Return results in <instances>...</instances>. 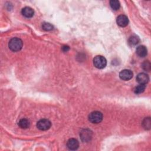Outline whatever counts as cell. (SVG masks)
Masks as SVG:
<instances>
[{"label":"cell","instance_id":"obj_1","mask_svg":"<svg viewBox=\"0 0 151 151\" xmlns=\"http://www.w3.org/2000/svg\"><path fill=\"white\" fill-rule=\"evenodd\" d=\"M23 45L22 41L19 38H12L10 40L8 43V47L9 49L14 52L18 51L21 50Z\"/></svg>","mask_w":151,"mask_h":151},{"label":"cell","instance_id":"obj_2","mask_svg":"<svg viewBox=\"0 0 151 151\" xmlns=\"http://www.w3.org/2000/svg\"><path fill=\"white\" fill-rule=\"evenodd\" d=\"M94 65L99 69L104 68L107 64L106 59L102 55H97L93 59Z\"/></svg>","mask_w":151,"mask_h":151},{"label":"cell","instance_id":"obj_3","mask_svg":"<svg viewBox=\"0 0 151 151\" xmlns=\"http://www.w3.org/2000/svg\"><path fill=\"white\" fill-rule=\"evenodd\" d=\"M88 120L93 123H99L103 120V114L99 111H92L88 116Z\"/></svg>","mask_w":151,"mask_h":151},{"label":"cell","instance_id":"obj_4","mask_svg":"<svg viewBox=\"0 0 151 151\" xmlns=\"http://www.w3.org/2000/svg\"><path fill=\"white\" fill-rule=\"evenodd\" d=\"M51 123L48 119H41L37 123V127L41 130H47L51 127Z\"/></svg>","mask_w":151,"mask_h":151},{"label":"cell","instance_id":"obj_5","mask_svg":"<svg viewBox=\"0 0 151 151\" xmlns=\"http://www.w3.org/2000/svg\"><path fill=\"white\" fill-rule=\"evenodd\" d=\"M133 73L130 70H123L119 73L120 78L124 81H127L130 80L133 77Z\"/></svg>","mask_w":151,"mask_h":151},{"label":"cell","instance_id":"obj_6","mask_svg":"<svg viewBox=\"0 0 151 151\" xmlns=\"http://www.w3.org/2000/svg\"><path fill=\"white\" fill-rule=\"evenodd\" d=\"M80 136L84 142H87L90 141L92 137V132L88 129H83L80 132Z\"/></svg>","mask_w":151,"mask_h":151},{"label":"cell","instance_id":"obj_7","mask_svg":"<svg viewBox=\"0 0 151 151\" xmlns=\"http://www.w3.org/2000/svg\"><path fill=\"white\" fill-rule=\"evenodd\" d=\"M116 22L120 27H124L127 25L129 23V19L127 16L124 15H120L117 17L116 19Z\"/></svg>","mask_w":151,"mask_h":151},{"label":"cell","instance_id":"obj_8","mask_svg":"<svg viewBox=\"0 0 151 151\" xmlns=\"http://www.w3.org/2000/svg\"><path fill=\"white\" fill-rule=\"evenodd\" d=\"M136 80L139 84H146L148 83L149 80V77L147 74L144 73H140L137 75Z\"/></svg>","mask_w":151,"mask_h":151},{"label":"cell","instance_id":"obj_9","mask_svg":"<svg viewBox=\"0 0 151 151\" xmlns=\"http://www.w3.org/2000/svg\"><path fill=\"white\" fill-rule=\"evenodd\" d=\"M67 146L70 150H75L78 149L79 146V143L77 139L71 138L68 140L67 142Z\"/></svg>","mask_w":151,"mask_h":151},{"label":"cell","instance_id":"obj_10","mask_svg":"<svg viewBox=\"0 0 151 151\" xmlns=\"http://www.w3.org/2000/svg\"><path fill=\"white\" fill-rule=\"evenodd\" d=\"M21 13L26 18H31L34 15V11L31 8L26 6L22 8L21 11Z\"/></svg>","mask_w":151,"mask_h":151},{"label":"cell","instance_id":"obj_11","mask_svg":"<svg viewBox=\"0 0 151 151\" xmlns=\"http://www.w3.org/2000/svg\"><path fill=\"white\" fill-rule=\"evenodd\" d=\"M136 54L138 56L140 57H145L147 54V50L145 46L144 45H139L136 48Z\"/></svg>","mask_w":151,"mask_h":151},{"label":"cell","instance_id":"obj_12","mask_svg":"<svg viewBox=\"0 0 151 151\" xmlns=\"http://www.w3.org/2000/svg\"><path fill=\"white\" fill-rule=\"evenodd\" d=\"M139 41H140L139 38L135 35L130 36L128 40V43L131 46H134L137 45L139 42Z\"/></svg>","mask_w":151,"mask_h":151},{"label":"cell","instance_id":"obj_13","mask_svg":"<svg viewBox=\"0 0 151 151\" xmlns=\"http://www.w3.org/2000/svg\"><path fill=\"white\" fill-rule=\"evenodd\" d=\"M18 124L22 129H27L28 127H29L30 125V123L28 119H22L18 122Z\"/></svg>","mask_w":151,"mask_h":151},{"label":"cell","instance_id":"obj_14","mask_svg":"<svg viewBox=\"0 0 151 151\" xmlns=\"http://www.w3.org/2000/svg\"><path fill=\"white\" fill-rule=\"evenodd\" d=\"M146 88V85L145 84H140L139 86H136L134 89V92L136 94H140L143 93Z\"/></svg>","mask_w":151,"mask_h":151},{"label":"cell","instance_id":"obj_15","mask_svg":"<svg viewBox=\"0 0 151 151\" xmlns=\"http://www.w3.org/2000/svg\"><path fill=\"white\" fill-rule=\"evenodd\" d=\"M150 117H146L142 122V126L146 130H149L150 129Z\"/></svg>","mask_w":151,"mask_h":151},{"label":"cell","instance_id":"obj_16","mask_svg":"<svg viewBox=\"0 0 151 151\" xmlns=\"http://www.w3.org/2000/svg\"><path fill=\"white\" fill-rule=\"evenodd\" d=\"M110 5L113 10H117L119 9L120 5L119 1L117 0H111L110 1Z\"/></svg>","mask_w":151,"mask_h":151},{"label":"cell","instance_id":"obj_17","mask_svg":"<svg viewBox=\"0 0 151 151\" xmlns=\"http://www.w3.org/2000/svg\"><path fill=\"white\" fill-rule=\"evenodd\" d=\"M142 67L144 70L149 71L150 70V63L149 61H145V62L143 63Z\"/></svg>","mask_w":151,"mask_h":151},{"label":"cell","instance_id":"obj_18","mask_svg":"<svg viewBox=\"0 0 151 151\" xmlns=\"http://www.w3.org/2000/svg\"><path fill=\"white\" fill-rule=\"evenodd\" d=\"M42 28L45 31H50L53 29V26L50 23L44 22L42 25Z\"/></svg>","mask_w":151,"mask_h":151},{"label":"cell","instance_id":"obj_19","mask_svg":"<svg viewBox=\"0 0 151 151\" xmlns=\"http://www.w3.org/2000/svg\"><path fill=\"white\" fill-rule=\"evenodd\" d=\"M62 50H63L64 52H67V51L69 50V47L67 46V45H64V46L62 47Z\"/></svg>","mask_w":151,"mask_h":151}]
</instances>
